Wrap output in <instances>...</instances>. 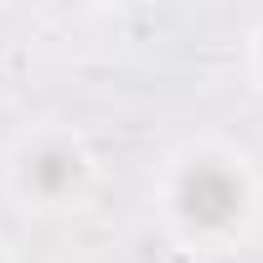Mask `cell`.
Wrapping results in <instances>:
<instances>
[{
  "instance_id": "obj_1",
  "label": "cell",
  "mask_w": 263,
  "mask_h": 263,
  "mask_svg": "<svg viewBox=\"0 0 263 263\" xmlns=\"http://www.w3.org/2000/svg\"><path fill=\"white\" fill-rule=\"evenodd\" d=\"M171 206L191 232H227L248 206V181L227 160H191L176 176Z\"/></svg>"
},
{
  "instance_id": "obj_2",
  "label": "cell",
  "mask_w": 263,
  "mask_h": 263,
  "mask_svg": "<svg viewBox=\"0 0 263 263\" xmlns=\"http://www.w3.org/2000/svg\"><path fill=\"white\" fill-rule=\"evenodd\" d=\"M83 181V155L72 145H42L26 160V191H36L42 201H62L72 186Z\"/></svg>"
},
{
  "instance_id": "obj_3",
  "label": "cell",
  "mask_w": 263,
  "mask_h": 263,
  "mask_svg": "<svg viewBox=\"0 0 263 263\" xmlns=\"http://www.w3.org/2000/svg\"><path fill=\"white\" fill-rule=\"evenodd\" d=\"M258 52H263V42H258Z\"/></svg>"
}]
</instances>
